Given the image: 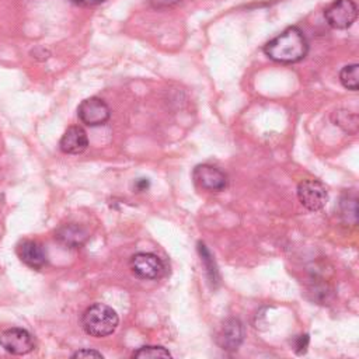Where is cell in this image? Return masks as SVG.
<instances>
[{
  "label": "cell",
  "instance_id": "cell-1",
  "mask_svg": "<svg viewBox=\"0 0 359 359\" xmlns=\"http://www.w3.org/2000/svg\"><path fill=\"white\" fill-rule=\"evenodd\" d=\"M265 55L278 63H296L306 57L309 43L303 31L297 27H289L264 46Z\"/></svg>",
  "mask_w": 359,
  "mask_h": 359
},
{
  "label": "cell",
  "instance_id": "cell-2",
  "mask_svg": "<svg viewBox=\"0 0 359 359\" xmlns=\"http://www.w3.org/2000/svg\"><path fill=\"white\" fill-rule=\"evenodd\" d=\"M119 318L116 311L102 303H95L86 309L81 316V327L86 334L95 338L108 337L115 332Z\"/></svg>",
  "mask_w": 359,
  "mask_h": 359
},
{
  "label": "cell",
  "instance_id": "cell-3",
  "mask_svg": "<svg viewBox=\"0 0 359 359\" xmlns=\"http://www.w3.org/2000/svg\"><path fill=\"white\" fill-rule=\"evenodd\" d=\"M327 24L334 29H346L358 18V6L353 0H334L324 10Z\"/></svg>",
  "mask_w": 359,
  "mask_h": 359
},
{
  "label": "cell",
  "instance_id": "cell-4",
  "mask_svg": "<svg viewBox=\"0 0 359 359\" xmlns=\"http://www.w3.org/2000/svg\"><path fill=\"white\" fill-rule=\"evenodd\" d=\"M297 196L300 203L311 212L321 210L328 201L327 188L318 180H303L297 187Z\"/></svg>",
  "mask_w": 359,
  "mask_h": 359
},
{
  "label": "cell",
  "instance_id": "cell-5",
  "mask_svg": "<svg viewBox=\"0 0 359 359\" xmlns=\"http://www.w3.org/2000/svg\"><path fill=\"white\" fill-rule=\"evenodd\" d=\"M77 115L84 125L94 128L105 125L111 116V111L104 100L98 97H90L81 101L77 108Z\"/></svg>",
  "mask_w": 359,
  "mask_h": 359
},
{
  "label": "cell",
  "instance_id": "cell-6",
  "mask_svg": "<svg viewBox=\"0 0 359 359\" xmlns=\"http://www.w3.org/2000/svg\"><path fill=\"white\" fill-rule=\"evenodd\" d=\"M130 271L140 279H158L164 273L163 261L151 252H137L130 257Z\"/></svg>",
  "mask_w": 359,
  "mask_h": 359
},
{
  "label": "cell",
  "instance_id": "cell-7",
  "mask_svg": "<svg viewBox=\"0 0 359 359\" xmlns=\"http://www.w3.org/2000/svg\"><path fill=\"white\" fill-rule=\"evenodd\" d=\"M0 346L11 355H27L34 349V339L27 330L13 327L0 334Z\"/></svg>",
  "mask_w": 359,
  "mask_h": 359
},
{
  "label": "cell",
  "instance_id": "cell-8",
  "mask_svg": "<svg viewBox=\"0 0 359 359\" xmlns=\"http://www.w3.org/2000/svg\"><path fill=\"white\" fill-rule=\"evenodd\" d=\"M194 181L208 191H223L227 187V177L210 164H198L192 171Z\"/></svg>",
  "mask_w": 359,
  "mask_h": 359
},
{
  "label": "cell",
  "instance_id": "cell-9",
  "mask_svg": "<svg viewBox=\"0 0 359 359\" xmlns=\"http://www.w3.org/2000/svg\"><path fill=\"white\" fill-rule=\"evenodd\" d=\"M244 338L243 324L237 318H229L220 327L216 341L224 351H236Z\"/></svg>",
  "mask_w": 359,
  "mask_h": 359
},
{
  "label": "cell",
  "instance_id": "cell-10",
  "mask_svg": "<svg viewBox=\"0 0 359 359\" xmlns=\"http://www.w3.org/2000/svg\"><path fill=\"white\" fill-rule=\"evenodd\" d=\"M88 146V137L81 126H70L63 133L59 147L66 154H80Z\"/></svg>",
  "mask_w": 359,
  "mask_h": 359
},
{
  "label": "cell",
  "instance_id": "cell-11",
  "mask_svg": "<svg viewBox=\"0 0 359 359\" xmlns=\"http://www.w3.org/2000/svg\"><path fill=\"white\" fill-rule=\"evenodd\" d=\"M17 254L20 259L29 268L39 269L45 265L46 257L45 251L36 241L32 240H24L17 245Z\"/></svg>",
  "mask_w": 359,
  "mask_h": 359
},
{
  "label": "cell",
  "instance_id": "cell-12",
  "mask_svg": "<svg viewBox=\"0 0 359 359\" xmlns=\"http://www.w3.org/2000/svg\"><path fill=\"white\" fill-rule=\"evenodd\" d=\"M55 238L66 247L76 248L81 247L87 241L88 231L83 226H79L77 223H67L62 224L55 231Z\"/></svg>",
  "mask_w": 359,
  "mask_h": 359
},
{
  "label": "cell",
  "instance_id": "cell-13",
  "mask_svg": "<svg viewBox=\"0 0 359 359\" xmlns=\"http://www.w3.org/2000/svg\"><path fill=\"white\" fill-rule=\"evenodd\" d=\"M358 70L359 66L356 63L346 65L339 72V80L342 86L351 91H358L359 88V79H358Z\"/></svg>",
  "mask_w": 359,
  "mask_h": 359
},
{
  "label": "cell",
  "instance_id": "cell-14",
  "mask_svg": "<svg viewBox=\"0 0 359 359\" xmlns=\"http://www.w3.org/2000/svg\"><path fill=\"white\" fill-rule=\"evenodd\" d=\"M132 356L139 359H154V358H171V353L164 346L146 345L135 351Z\"/></svg>",
  "mask_w": 359,
  "mask_h": 359
},
{
  "label": "cell",
  "instance_id": "cell-15",
  "mask_svg": "<svg viewBox=\"0 0 359 359\" xmlns=\"http://www.w3.org/2000/svg\"><path fill=\"white\" fill-rule=\"evenodd\" d=\"M198 250H199V254H201V258H202V262L206 268V272L209 275V279L210 282H217V271H216V266H215V262L210 257V252L206 250V247L203 244H199L198 245Z\"/></svg>",
  "mask_w": 359,
  "mask_h": 359
},
{
  "label": "cell",
  "instance_id": "cell-16",
  "mask_svg": "<svg viewBox=\"0 0 359 359\" xmlns=\"http://www.w3.org/2000/svg\"><path fill=\"white\" fill-rule=\"evenodd\" d=\"M341 208H342V216L345 217L346 222H349V216L352 223H356V198H345L341 201Z\"/></svg>",
  "mask_w": 359,
  "mask_h": 359
},
{
  "label": "cell",
  "instance_id": "cell-17",
  "mask_svg": "<svg viewBox=\"0 0 359 359\" xmlns=\"http://www.w3.org/2000/svg\"><path fill=\"white\" fill-rule=\"evenodd\" d=\"M309 335L307 334H300L297 337L293 338L292 341V346H293V351L297 353V355H303L306 353L307 351V346H309Z\"/></svg>",
  "mask_w": 359,
  "mask_h": 359
},
{
  "label": "cell",
  "instance_id": "cell-18",
  "mask_svg": "<svg viewBox=\"0 0 359 359\" xmlns=\"http://www.w3.org/2000/svg\"><path fill=\"white\" fill-rule=\"evenodd\" d=\"M72 358H95V359H102V353L97 352L94 349H80L72 355Z\"/></svg>",
  "mask_w": 359,
  "mask_h": 359
},
{
  "label": "cell",
  "instance_id": "cell-19",
  "mask_svg": "<svg viewBox=\"0 0 359 359\" xmlns=\"http://www.w3.org/2000/svg\"><path fill=\"white\" fill-rule=\"evenodd\" d=\"M181 0H149L150 6L154 7V8H168V7H172L175 4H178Z\"/></svg>",
  "mask_w": 359,
  "mask_h": 359
},
{
  "label": "cell",
  "instance_id": "cell-20",
  "mask_svg": "<svg viewBox=\"0 0 359 359\" xmlns=\"http://www.w3.org/2000/svg\"><path fill=\"white\" fill-rule=\"evenodd\" d=\"M133 188L136 189V192L146 191V189L149 188V181H147V178H139V180H136Z\"/></svg>",
  "mask_w": 359,
  "mask_h": 359
},
{
  "label": "cell",
  "instance_id": "cell-21",
  "mask_svg": "<svg viewBox=\"0 0 359 359\" xmlns=\"http://www.w3.org/2000/svg\"><path fill=\"white\" fill-rule=\"evenodd\" d=\"M70 1L74 4H79V6H95V4L102 3L104 0H70Z\"/></svg>",
  "mask_w": 359,
  "mask_h": 359
}]
</instances>
